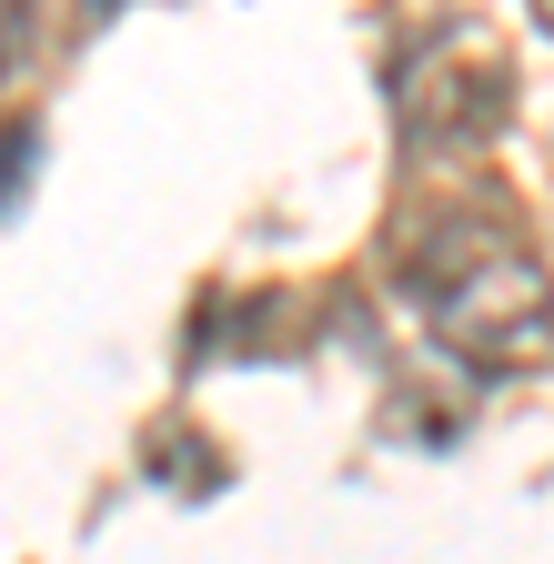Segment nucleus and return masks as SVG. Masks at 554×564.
<instances>
[{"mask_svg": "<svg viewBox=\"0 0 554 564\" xmlns=\"http://www.w3.org/2000/svg\"><path fill=\"white\" fill-rule=\"evenodd\" d=\"M403 293L444 323V343L484 352V364L534 352L544 323H554V282H544V262L524 252V232L504 223V212H495V223H474V212L424 223L413 252H403Z\"/></svg>", "mask_w": 554, "mask_h": 564, "instance_id": "obj_1", "label": "nucleus"}, {"mask_svg": "<svg viewBox=\"0 0 554 564\" xmlns=\"http://www.w3.org/2000/svg\"><path fill=\"white\" fill-rule=\"evenodd\" d=\"M514 111V82H504V51L484 31H434L424 51H413L393 70V131L413 141V152H474V141H495Z\"/></svg>", "mask_w": 554, "mask_h": 564, "instance_id": "obj_2", "label": "nucleus"}, {"mask_svg": "<svg viewBox=\"0 0 554 564\" xmlns=\"http://www.w3.org/2000/svg\"><path fill=\"white\" fill-rule=\"evenodd\" d=\"M142 464L162 474V484H182V494H213L222 484V454L192 434V423H152V444H142Z\"/></svg>", "mask_w": 554, "mask_h": 564, "instance_id": "obj_3", "label": "nucleus"}, {"mask_svg": "<svg viewBox=\"0 0 554 564\" xmlns=\"http://www.w3.org/2000/svg\"><path fill=\"white\" fill-rule=\"evenodd\" d=\"M31 162H41V121H11L0 131V212L21 202V182H31Z\"/></svg>", "mask_w": 554, "mask_h": 564, "instance_id": "obj_4", "label": "nucleus"}, {"mask_svg": "<svg viewBox=\"0 0 554 564\" xmlns=\"http://www.w3.org/2000/svg\"><path fill=\"white\" fill-rule=\"evenodd\" d=\"M31 41H41V11H31V0H0V82L31 61Z\"/></svg>", "mask_w": 554, "mask_h": 564, "instance_id": "obj_5", "label": "nucleus"}, {"mask_svg": "<svg viewBox=\"0 0 554 564\" xmlns=\"http://www.w3.org/2000/svg\"><path fill=\"white\" fill-rule=\"evenodd\" d=\"M534 11H544V31H554V0H534Z\"/></svg>", "mask_w": 554, "mask_h": 564, "instance_id": "obj_6", "label": "nucleus"}]
</instances>
